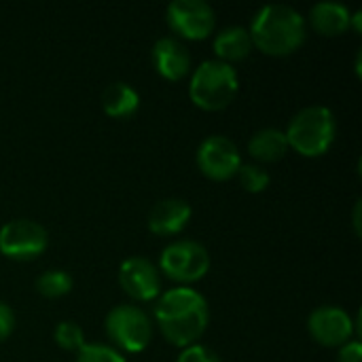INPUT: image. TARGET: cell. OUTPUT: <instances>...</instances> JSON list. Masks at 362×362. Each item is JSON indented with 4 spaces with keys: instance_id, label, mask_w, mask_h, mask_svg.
I'll return each instance as SVG.
<instances>
[{
    "instance_id": "cell-1",
    "label": "cell",
    "mask_w": 362,
    "mask_h": 362,
    "mask_svg": "<svg viewBox=\"0 0 362 362\" xmlns=\"http://www.w3.org/2000/svg\"><path fill=\"white\" fill-rule=\"evenodd\" d=\"M155 322L163 339L176 348H189L202 339L210 325V308L202 293L176 286L157 297Z\"/></svg>"
},
{
    "instance_id": "cell-2",
    "label": "cell",
    "mask_w": 362,
    "mask_h": 362,
    "mask_svg": "<svg viewBox=\"0 0 362 362\" xmlns=\"http://www.w3.org/2000/svg\"><path fill=\"white\" fill-rule=\"evenodd\" d=\"M248 32L255 49L272 57H286L303 47L308 21L288 4H265L252 17Z\"/></svg>"
},
{
    "instance_id": "cell-3",
    "label": "cell",
    "mask_w": 362,
    "mask_h": 362,
    "mask_svg": "<svg viewBox=\"0 0 362 362\" xmlns=\"http://www.w3.org/2000/svg\"><path fill=\"white\" fill-rule=\"evenodd\" d=\"M288 148L299 153L301 157H322L335 142L337 121L329 106H305L301 108L284 129Z\"/></svg>"
},
{
    "instance_id": "cell-4",
    "label": "cell",
    "mask_w": 362,
    "mask_h": 362,
    "mask_svg": "<svg viewBox=\"0 0 362 362\" xmlns=\"http://www.w3.org/2000/svg\"><path fill=\"white\" fill-rule=\"evenodd\" d=\"M240 91L238 70L218 59L202 62L189 81V98L191 102L208 112H216L227 108Z\"/></svg>"
},
{
    "instance_id": "cell-5",
    "label": "cell",
    "mask_w": 362,
    "mask_h": 362,
    "mask_svg": "<svg viewBox=\"0 0 362 362\" xmlns=\"http://www.w3.org/2000/svg\"><path fill=\"white\" fill-rule=\"evenodd\" d=\"M210 252L195 240H176L159 257V269L180 286L199 282L210 272Z\"/></svg>"
},
{
    "instance_id": "cell-6",
    "label": "cell",
    "mask_w": 362,
    "mask_h": 362,
    "mask_svg": "<svg viewBox=\"0 0 362 362\" xmlns=\"http://www.w3.org/2000/svg\"><path fill=\"white\" fill-rule=\"evenodd\" d=\"M104 329L117 348L132 354L146 350L153 339V322L138 305H115L104 320Z\"/></svg>"
},
{
    "instance_id": "cell-7",
    "label": "cell",
    "mask_w": 362,
    "mask_h": 362,
    "mask_svg": "<svg viewBox=\"0 0 362 362\" xmlns=\"http://www.w3.org/2000/svg\"><path fill=\"white\" fill-rule=\"evenodd\" d=\"M49 246L47 229L30 218H15L0 227V255L11 261H34Z\"/></svg>"
},
{
    "instance_id": "cell-8",
    "label": "cell",
    "mask_w": 362,
    "mask_h": 362,
    "mask_svg": "<svg viewBox=\"0 0 362 362\" xmlns=\"http://www.w3.org/2000/svg\"><path fill=\"white\" fill-rule=\"evenodd\" d=\"M165 19L176 38L204 40L214 32V8L204 0H172L165 8Z\"/></svg>"
},
{
    "instance_id": "cell-9",
    "label": "cell",
    "mask_w": 362,
    "mask_h": 362,
    "mask_svg": "<svg viewBox=\"0 0 362 362\" xmlns=\"http://www.w3.org/2000/svg\"><path fill=\"white\" fill-rule=\"evenodd\" d=\"M195 161L206 178L223 182L235 178L242 165V153L231 138L214 134L202 140L195 153Z\"/></svg>"
},
{
    "instance_id": "cell-10",
    "label": "cell",
    "mask_w": 362,
    "mask_h": 362,
    "mask_svg": "<svg viewBox=\"0 0 362 362\" xmlns=\"http://www.w3.org/2000/svg\"><path fill=\"white\" fill-rule=\"evenodd\" d=\"M356 320L337 305H320L310 314L308 331L316 344L325 348H341L358 335Z\"/></svg>"
},
{
    "instance_id": "cell-11",
    "label": "cell",
    "mask_w": 362,
    "mask_h": 362,
    "mask_svg": "<svg viewBox=\"0 0 362 362\" xmlns=\"http://www.w3.org/2000/svg\"><path fill=\"white\" fill-rule=\"evenodd\" d=\"M119 284L123 293L138 303L155 301L161 295L159 269L144 257H129L119 265Z\"/></svg>"
},
{
    "instance_id": "cell-12",
    "label": "cell",
    "mask_w": 362,
    "mask_h": 362,
    "mask_svg": "<svg viewBox=\"0 0 362 362\" xmlns=\"http://www.w3.org/2000/svg\"><path fill=\"white\" fill-rule=\"evenodd\" d=\"M153 68L165 81H182L191 72V53L176 36H161L151 49Z\"/></svg>"
},
{
    "instance_id": "cell-13",
    "label": "cell",
    "mask_w": 362,
    "mask_h": 362,
    "mask_svg": "<svg viewBox=\"0 0 362 362\" xmlns=\"http://www.w3.org/2000/svg\"><path fill=\"white\" fill-rule=\"evenodd\" d=\"M193 208L187 199L180 197H168L157 202L148 212V231L161 238L178 235L191 221Z\"/></svg>"
},
{
    "instance_id": "cell-14",
    "label": "cell",
    "mask_w": 362,
    "mask_h": 362,
    "mask_svg": "<svg viewBox=\"0 0 362 362\" xmlns=\"http://www.w3.org/2000/svg\"><path fill=\"white\" fill-rule=\"evenodd\" d=\"M305 21L320 36H339L350 30L352 11L341 2L322 0L310 8V17H305Z\"/></svg>"
},
{
    "instance_id": "cell-15",
    "label": "cell",
    "mask_w": 362,
    "mask_h": 362,
    "mask_svg": "<svg viewBox=\"0 0 362 362\" xmlns=\"http://www.w3.org/2000/svg\"><path fill=\"white\" fill-rule=\"evenodd\" d=\"M212 49H214L218 62H225V64L233 66L235 62L246 59L252 53L255 45H252L248 28H244V25H229V28L221 30L214 36Z\"/></svg>"
},
{
    "instance_id": "cell-16",
    "label": "cell",
    "mask_w": 362,
    "mask_h": 362,
    "mask_svg": "<svg viewBox=\"0 0 362 362\" xmlns=\"http://www.w3.org/2000/svg\"><path fill=\"white\" fill-rule=\"evenodd\" d=\"M140 108V95L138 91L123 81H117L108 85L102 93V110L110 119H129Z\"/></svg>"
},
{
    "instance_id": "cell-17",
    "label": "cell",
    "mask_w": 362,
    "mask_h": 362,
    "mask_svg": "<svg viewBox=\"0 0 362 362\" xmlns=\"http://www.w3.org/2000/svg\"><path fill=\"white\" fill-rule=\"evenodd\" d=\"M248 153L261 163H276L288 153V142L282 129L263 127L255 132L248 140Z\"/></svg>"
},
{
    "instance_id": "cell-18",
    "label": "cell",
    "mask_w": 362,
    "mask_h": 362,
    "mask_svg": "<svg viewBox=\"0 0 362 362\" xmlns=\"http://www.w3.org/2000/svg\"><path fill=\"white\" fill-rule=\"evenodd\" d=\"M74 286V280L64 269H47L36 278V291L45 299H59L66 297Z\"/></svg>"
},
{
    "instance_id": "cell-19",
    "label": "cell",
    "mask_w": 362,
    "mask_h": 362,
    "mask_svg": "<svg viewBox=\"0 0 362 362\" xmlns=\"http://www.w3.org/2000/svg\"><path fill=\"white\" fill-rule=\"evenodd\" d=\"M238 180H240V187L246 191V193H263L267 191L269 182H272V176L265 168L257 165V163H242L240 170H238Z\"/></svg>"
},
{
    "instance_id": "cell-20",
    "label": "cell",
    "mask_w": 362,
    "mask_h": 362,
    "mask_svg": "<svg viewBox=\"0 0 362 362\" xmlns=\"http://www.w3.org/2000/svg\"><path fill=\"white\" fill-rule=\"evenodd\" d=\"M53 339L55 344L66 350V352H78L87 341H85V333L81 329V325L72 322V320H64L55 327L53 331Z\"/></svg>"
},
{
    "instance_id": "cell-21",
    "label": "cell",
    "mask_w": 362,
    "mask_h": 362,
    "mask_svg": "<svg viewBox=\"0 0 362 362\" xmlns=\"http://www.w3.org/2000/svg\"><path fill=\"white\" fill-rule=\"evenodd\" d=\"M74 362H127L125 356L112 348V346H104V344H85L78 352H76V361Z\"/></svg>"
},
{
    "instance_id": "cell-22",
    "label": "cell",
    "mask_w": 362,
    "mask_h": 362,
    "mask_svg": "<svg viewBox=\"0 0 362 362\" xmlns=\"http://www.w3.org/2000/svg\"><path fill=\"white\" fill-rule=\"evenodd\" d=\"M176 362H223L216 352H212L210 348L202 346V344H193L189 348H182L180 356Z\"/></svg>"
},
{
    "instance_id": "cell-23",
    "label": "cell",
    "mask_w": 362,
    "mask_h": 362,
    "mask_svg": "<svg viewBox=\"0 0 362 362\" xmlns=\"http://www.w3.org/2000/svg\"><path fill=\"white\" fill-rule=\"evenodd\" d=\"M15 329V312L11 310L8 303L0 301V344L11 337Z\"/></svg>"
},
{
    "instance_id": "cell-24",
    "label": "cell",
    "mask_w": 362,
    "mask_h": 362,
    "mask_svg": "<svg viewBox=\"0 0 362 362\" xmlns=\"http://www.w3.org/2000/svg\"><path fill=\"white\" fill-rule=\"evenodd\" d=\"M337 362H362V344L358 339L348 341L346 346L339 348Z\"/></svg>"
},
{
    "instance_id": "cell-25",
    "label": "cell",
    "mask_w": 362,
    "mask_h": 362,
    "mask_svg": "<svg viewBox=\"0 0 362 362\" xmlns=\"http://www.w3.org/2000/svg\"><path fill=\"white\" fill-rule=\"evenodd\" d=\"M354 227H356V233H361V202H356L354 206Z\"/></svg>"
}]
</instances>
